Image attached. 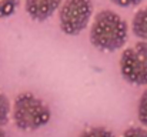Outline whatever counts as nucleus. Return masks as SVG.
<instances>
[{
    "label": "nucleus",
    "mask_w": 147,
    "mask_h": 137,
    "mask_svg": "<svg viewBox=\"0 0 147 137\" xmlns=\"http://www.w3.org/2000/svg\"><path fill=\"white\" fill-rule=\"evenodd\" d=\"M127 40V23L114 11L103 10L96 14L90 29V42L98 50L114 51Z\"/></svg>",
    "instance_id": "1"
},
{
    "label": "nucleus",
    "mask_w": 147,
    "mask_h": 137,
    "mask_svg": "<svg viewBox=\"0 0 147 137\" xmlns=\"http://www.w3.org/2000/svg\"><path fill=\"white\" fill-rule=\"evenodd\" d=\"M50 109L33 93H20L13 103V121L20 130H37L50 121Z\"/></svg>",
    "instance_id": "2"
},
{
    "label": "nucleus",
    "mask_w": 147,
    "mask_h": 137,
    "mask_svg": "<svg viewBox=\"0 0 147 137\" xmlns=\"http://www.w3.org/2000/svg\"><path fill=\"white\" fill-rule=\"evenodd\" d=\"M92 13V0H64L59 11L61 32L67 36L80 34L89 26Z\"/></svg>",
    "instance_id": "3"
},
{
    "label": "nucleus",
    "mask_w": 147,
    "mask_h": 137,
    "mask_svg": "<svg viewBox=\"0 0 147 137\" xmlns=\"http://www.w3.org/2000/svg\"><path fill=\"white\" fill-rule=\"evenodd\" d=\"M120 73L131 84H147V60L136 50L126 49L120 57Z\"/></svg>",
    "instance_id": "4"
},
{
    "label": "nucleus",
    "mask_w": 147,
    "mask_h": 137,
    "mask_svg": "<svg viewBox=\"0 0 147 137\" xmlns=\"http://www.w3.org/2000/svg\"><path fill=\"white\" fill-rule=\"evenodd\" d=\"M63 0H26L24 7L27 14L36 22H45L54 14Z\"/></svg>",
    "instance_id": "5"
},
{
    "label": "nucleus",
    "mask_w": 147,
    "mask_h": 137,
    "mask_svg": "<svg viewBox=\"0 0 147 137\" xmlns=\"http://www.w3.org/2000/svg\"><path fill=\"white\" fill-rule=\"evenodd\" d=\"M131 29L136 37L142 39V42H147V7L140 9L134 14Z\"/></svg>",
    "instance_id": "6"
},
{
    "label": "nucleus",
    "mask_w": 147,
    "mask_h": 137,
    "mask_svg": "<svg viewBox=\"0 0 147 137\" xmlns=\"http://www.w3.org/2000/svg\"><path fill=\"white\" fill-rule=\"evenodd\" d=\"M20 0H0V19L10 17L19 7Z\"/></svg>",
    "instance_id": "7"
},
{
    "label": "nucleus",
    "mask_w": 147,
    "mask_h": 137,
    "mask_svg": "<svg viewBox=\"0 0 147 137\" xmlns=\"http://www.w3.org/2000/svg\"><path fill=\"white\" fill-rule=\"evenodd\" d=\"M9 114H10V103L9 99L0 93V127L4 126L9 121Z\"/></svg>",
    "instance_id": "8"
},
{
    "label": "nucleus",
    "mask_w": 147,
    "mask_h": 137,
    "mask_svg": "<svg viewBox=\"0 0 147 137\" xmlns=\"http://www.w3.org/2000/svg\"><path fill=\"white\" fill-rule=\"evenodd\" d=\"M79 137H114V134L106 127H92L80 133Z\"/></svg>",
    "instance_id": "9"
},
{
    "label": "nucleus",
    "mask_w": 147,
    "mask_h": 137,
    "mask_svg": "<svg viewBox=\"0 0 147 137\" xmlns=\"http://www.w3.org/2000/svg\"><path fill=\"white\" fill-rule=\"evenodd\" d=\"M137 114H139V120H140V123L147 127V90L144 91V93L142 94V97H140Z\"/></svg>",
    "instance_id": "10"
},
{
    "label": "nucleus",
    "mask_w": 147,
    "mask_h": 137,
    "mask_svg": "<svg viewBox=\"0 0 147 137\" xmlns=\"http://www.w3.org/2000/svg\"><path fill=\"white\" fill-rule=\"evenodd\" d=\"M123 137H147V130L143 127H131L123 133Z\"/></svg>",
    "instance_id": "11"
},
{
    "label": "nucleus",
    "mask_w": 147,
    "mask_h": 137,
    "mask_svg": "<svg viewBox=\"0 0 147 137\" xmlns=\"http://www.w3.org/2000/svg\"><path fill=\"white\" fill-rule=\"evenodd\" d=\"M111 1L120 7H133L142 3V0H111Z\"/></svg>",
    "instance_id": "12"
},
{
    "label": "nucleus",
    "mask_w": 147,
    "mask_h": 137,
    "mask_svg": "<svg viewBox=\"0 0 147 137\" xmlns=\"http://www.w3.org/2000/svg\"><path fill=\"white\" fill-rule=\"evenodd\" d=\"M134 49L147 60V42H139L137 45L134 46Z\"/></svg>",
    "instance_id": "13"
},
{
    "label": "nucleus",
    "mask_w": 147,
    "mask_h": 137,
    "mask_svg": "<svg viewBox=\"0 0 147 137\" xmlns=\"http://www.w3.org/2000/svg\"><path fill=\"white\" fill-rule=\"evenodd\" d=\"M0 137H7V134H6V132L0 127Z\"/></svg>",
    "instance_id": "14"
}]
</instances>
